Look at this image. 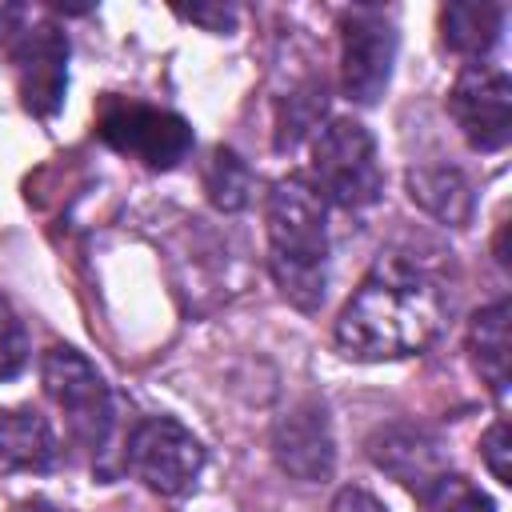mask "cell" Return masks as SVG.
<instances>
[{
  "label": "cell",
  "instance_id": "cell-4",
  "mask_svg": "<svg viewBox=\"0 0 512 512\" xmlns=\"http://www.w3.org/2000/svg\"><path fill=\"white\" fill-rule=\"evenodd\" d=\"M40 380H44L48 400L60 408L72 444L84 452H100L108 444L116 412H112V392H108L104 376L96 372V364L88 356H80L76 348L56 344L44 352Z\"/></svg>",
  "mask_w": 512,
  "mask_h": 512
},
{
  "label": "cell",
  "instance_id": "cell-3",
  "mask_svg": "<svg viewBox=\"0 0 512 512\" xmlns=\"http://www.w3.org/2000/svg\"><path fill=\"white\" fill-rule=\"evenodd\" d=\"M312 180V188L340 208L376 204L384 172L372 132L360 120H328L312 144Z\"/></svg>",
  "mask_w": 512,
  "mask_h": 512
},
{
  "label": "cell",
  "instance_id": "cell-10",
  "mask_svg": "<svg viewBox=\"0 0 512 512\" xmlns=\"http://www.w3.org/2000/svg\"><path fill=\"white\" fill-rule=\"evenodd\" d=\"M272 456L276 464L304 484H320L332 476L336 468V440H332V424L320 400H300L292 404L276 428H272Z\"/></svg>",
  "mask_w": 512,
  "mask_h": 512
},
{
  "label": "cell",
  "instance_id": "cell-6",
  "mask_svg": "<svg viewBox=\"0 0 512 512\" xmlns=\"http://www.w3.org/2000/svg\"><path fill=\"white\" fill-rule=\"evenodd\" d=\"M128 472L160 496H180L204 468L200 440L172 416H144L128 436Z\"/></svg>",
  "mask_w": 512,
  "mask_h": 512
},
{
  "label": "cell",
  "instance_id": "cell-14",
  "mask_svg": "<svg viewBox=\"0 0 512 512\" xmlns=\"http://www.w3.org/2000/svg\"><path fill=\"white\" fill-rule=\"evenodd\" d=\"M500 28H504V8L500 4H488V0H456V4H444L440 8V32H444V44L460 56H488L500 40Z\"/></svg>",
  "mask_w": 512,
  "mask_h": 512
},
{
  "label": "cell",
  "instance_id": "cell-12",
  "mask_svg": "<svg viewBox=\"0 0 512 512\" xmlns=\"http://www.w3.org/2000/svg\"><path fill=\"white\" fill-rule=\"evenodd\" d=\"M60 460V440L28 404L0 408V472H48Z\"/></svg>",
  "mask_w": 512,
  "mask_h": 512
},
{
  "label": "cell",
  "instance_id": "cell-9",
  "mask_svg": "<svg viewBox=\"0 0 512 512\" xmlns=\"http://www.w3.org/2000/svg\"><path fill=\"white\" fill-rule=\"evenodd\" d=\"M8 56L16 68V88H20L24 108L48 120L60 108L64 88H68V36L56 24L40 20L12 36Z\"/></svg>",
  "mask_w": 512,
  "mask_h": 512
},
{
  "label": "cell",
  "instance_id": "cell-22",
  "mask_svg": "<svg viewBox=\"0 0 512 512\" xmlns=\"http://www.w3.org/2000/svg\"><path fill=\"white\" fill-rule=\"evenodd\" d=\"M12 512H68V508H60V504H52L44 496H32V500H20Z\"/></svg>",
  "mask_w": 512,
  "mask_h": 512
},
{
  "label": "cell",
  "instance_id": "cell-7",
  "mask_svg": "<svg viewBox=\"0 0 512 512\" xmlns=\"http://www.w3.org/2000/svg\"><path fill=\"white\" fill-rule=\"evenodd\" d=\"M396 28L376 8H352L340 16V84L356 104H376L392 80Z\"/></svg>",
  "mask_w": 512,
  "mask_h": 512
},
{
  "label": "cell",
  "instance_id": "cell-11",
  "mask_svg": "<svg viewBox=\"0 0 512 512\" xmlns=\"http://www.w3.org/2000/svg\"><path fill=\"white\" fill-rule=\"evenodd\" d=\"M368 456L376 460V468H384L392 480H400L412 492H420L428 480H436L444 472L440 444L424 428H412V424L380 428L368 440Z\"/></svg>",
  "mask_w": 512,
  "mask_h": 512
},
{
  "label": "cell",
  "instance_id": "cell-5",
  "mask_svg": "<svg viewBox=\"0 0 512 512\" xmlns=\"http://www.w3.org/2000/svg\"><path fill=\"white\" fill-rule=\"evenodd\" d=\"M96 136L120 156H132L156 172L176 168L192 148V124L184 116L156 108V104L120 100V96L104 100L96 116Z\"/></svg>",
  "mask_w": 512,
  "mask_h": 512
},
{
  "label": "cell",
  "instance_id": "cell-21",
  "mask_svg": "<svg viewBox=\"0 0 512 512\" xmlns=\"http://www.w3.org/2000/svg\"><path fill=\"white\" fill-rule=\"evenodd\" d=\"M184 16L204 24V28H212V32H232V24H236V12L224 8V4H216V8H188Z\"/></svg>",
  "mask_w": 512,
  "mask_h": 512
},
{
  "label": "cell",
  "instance_id": "cell-2",
  "mask_svg": "<svg viewBox=\"0 0 512 512\" xmlns=\"http://www.w3.org/2000/svg\"><path fill=\"white\" fill-rule=\"evenodd\" d=\"M268 220V268L280 292L300 308L316 312L328 284V208L304 176H280L264 200Z\"/></svg>",
  "mask_w": 512,
  "mask_h": 512
},
{
  "label": "cell",
  "instance_id": "cell-16",
  "mask_svg": "<svg viewBox=\"0 0 512 512\" xmlns=\"http://www.w3.org/2000/svg\"><path fill=\"white\" fill-rule=\"evenodd\" d=\"M204 192L224 212L244 208L248 196H252V172H248V164L232 148H216L208 156V164H204Z\"/></svg>",
  "mask_w": 512,
  "mask_h": 512
},
{
  "label": "cell",
  "instance_id": "cell-13",
  "mask_svg": "<svg viewBox=\"0 0 512 512\" xmlns=\"http://www.w3.org/2000/svg\"><path fill=\"white\" fill-rule=\"evenodd\" d=\"M408 192L428 216H436V220H444L452 228H464L472 220V204H476L472 200V184L456 168H444V164L412 168L408 172Z\"/></svg>",
  "mask_w": 512,
  "mask_h": 512
},
{
  "label": "cell",
  "instance_id": "cell-17",
  "mask_svg": "<svg viewBox=\"0 0 512 512\" xmlns=\"http://www.w3.org/2000/svg\"><path fill=\"white\" fill-rule=\"evenodd\" d=\"M420 508L424 512H496L492 496L480 492L468 476L460 472H440L436 480H428L420 492Z\"/></svg>",
  "mask_w": 512,
  "mask_h": 512
},
{
  "label": "cell",
  "instance_id": "cell-19",
  "mask_svg": "<svg viewBox=\"0 0 512 512\" xmlns=\"http://www.w3.org/2000/svg\"><path fill=\"white\" fill-rule=\"evenodd\" d=\"M508 424L504 420H496L484 436H480V456H484V464H488V472L500 480V484H512V468H508Z\"/></svg>",
  "mask_w": 512,
  "mask_h": 512
},
{
  "label": "cell",
  "instance_id": "cell-15",
  "mask_svg": "<svg viewBox=\"0 0 512 512\" xmlns=\"http://www.w3.org/2000/svg\"><path fill=\"white\" fill-rule=\"evenodd\" d=\"M468 352H472L480 380L496 392V400H504L508 392V300H496L472 316Z\"/></svg>",
  "mask_w": 512,
  "mask_h": 512
},
{
  "label": "cell",
  "instance_id": "cell-20",
  "mask_svg": "<svg viewBox=\"0 0 512 512\" xmlns=\"http://www.w3.org/2000/svg\"><path fill=\"white\" fill-rule=\"evenodd\" d=\"M332 512H388V508L364 488H340L332 500Z\"/></svg>",
  "mask_w": 512,
  "mask_h": 512
},
{
  "label": "cell",
  "instance_id": "cell-1",
  "mask_svg": "<svg viewBox=\"0 0 512 512\" xmlns=\"http://www.w3.org/2000/svg\"><path fill=\"white\" fill-rule=\"evenodd\" d=\"M444 328L436 280L404 256H380L336 320V344L352 360H400L424 352Z\"/></svg>",
  "mask_w": 512,
  "mask_h": 512
},
{
  "label": "cell",
  "instance_id": "cell-8",
  "mask_svg": "<svg viewBox=\"0 0 512 512\" xmlns=\"http://www.w3.org/2000/svg\"><path fill=\"white\" fill-rule=\"evenodd\" d=\"M448 112L472 148L500 152L512 136V84L504 68L480 60L468 64L448 92Z\"/></svg>",
  "mask_w": 512,
  "mask_h": 512
},
{
  "label": "cell",
  "instance_id": "cell-18",
  "mask_svg": "<svg viewBox=\"0 0 512 512\" xmlns=\"http://www.w3.org/2000/svg\"><path fill=\"white\" fill-rule=\"evenodd\" d=\"M28 364V332L16 308L0 296V380H12Z\"/></svg>",
  "mask_w": 512,
  "mask_h": 512
}]
</instances>
